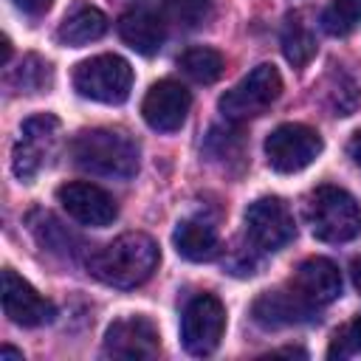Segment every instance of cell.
I'll return each instance as SVG.
<instances>
[{
  "mask_svg": "<svg viewBox=\"0 0 361 361\" xmlns=\"http://www.w3.org/2000/svg\"><path fill=\"white\" fill-rule=\"evenodd\" d=\"M226 333V307L212 293L189 299L180 316V341L189 355H212Z\"/></svg>",
  "mask_w": 361,
  "mask_h": 361,
  "instance_id": "cell-7",
  "label": "cell"
},
{
  "mask_svg": "<svg viewBox=\"0 0 361 361\" xmlns=\"http://www.w3.org/2000/svg\"><path fill=\"white\" fill-rule=\"evenodd\" d=\"M361 23V0H333L322 11V28L330 37H347Z\"/></svg>",
  "mask_w": 361,
  "mask_h": 361,
  "instance_id": "cell-21",
  "label": "cell"
},
{
  "mask_svg": "<svg viewBox=\"0 0 361 361\" xmlns=\"http://www.w3.org/2000/svg\"><path fill=\"white\" fill-rule=\"evenodd\" d=\"M245 234L257 251H279L296 237V223L285 200L257 197L245 209Z\"/></svg>",
  "mask_w": 361,
  "mask_h": 361,
  "instance_id": "cell-8",
  "label": "cell"
},
{
  "mask_svg": "<svg viewBox=\"0 0 361 361\" xmlns=\"http://www.w3.org/2000/svg\"><path fill=\"white\" fill-rule=\"evenodd\" d=\"M307 223L322 243H350L361 234V206L341 186H316L307 197Z\"/></svg>",
  "mask_w": 361,
  "mask_h": 361,
  "instance_id": "cell-3",
  "label": "cell"
},
{
  "mask_svg": "<svg viewBox=\"0 0 361 361\" xmlns=\"http://www.w3.org/2000/svg\"><path fill=\"white\" fill-rule=\"evenodd\" d=\"M279 96H282V76L271 62H262L220 96V113L228 121H248L262 116Z\"/></svg>",
  "mask_w": 361,
  "mask_h": 361,
  "instance_id": "cell-5",
  "label": "cell"
},
{
  "mask_svg": "<svg viewBox=\"0 0 361 361\" xmlns=\"http://www.w3.org/2000/svg\"><path fill=\"white\" fill-rule=\"evenodd\" d=\"M206 8H209V0H178V17L186 20L189 25L203 23Z\"/></svg>",
  "mask_w": 361,
  "mask_h": 361,
  "instance_id": "cell-25",
  "label": "cell"
},
{
  "mask_svg": "<svg viewBox=\"0 0 361 361\" xmlns=\"http://www.w3.org/2000/svg\"><path fill=\"white\" fill-rule=\"evenodd\" d=\"M158 262V243L144 231H127L90 254L87 271L110 288H138L155 274Z\"/></svg>",
  "mask_w": 361,
  "mask_h": 361,
  "instance_id": "cell-1",
  "label": "cell"
},
{
  "mask_svg": "<svg viewBox=\"0 0 361 361\" xmlns=\"http://www.w3.org/2000/svg\"><path fill=\"white\" fill-rule=\"evenodd\" d=\"M14 6L28 17H42L54 6V0H14Z\"/></svg>",
  "mask_w": 361,
  "mask_h": 361,
  "instance_id": "cell-26",
  "label": "cell"
},
{
  "mask_svg": "<svg viewBox=\"0 0 361 361\" xmlns=\"http://www.w3.org/2000/svg\"><path fill=\"white\" fill-rule=\"evenodd\" d=\"M161 353V333L147 316H121L104 333V355L113 358H155Z\"/></svg>",
  "mask_w": 361,
  "mask_h": 361,
  "instance_id": "cell-11",
  "label": "cell"
},
{
  "mask_svg": "<svg viewBox=\"0 0 361 361\" xmlns=\"http://www.w3.org/2000/svg\"><path fill=\"white\" fill-rule=\"evenodd\" d=\"M118 37L138 54L144 56H152L161 51L164 39H166V28H164V20L152 11H127L121 20H118Z\"/></svg>",
  "mask_w": 361,
  "mask_h": 361,
  "instance_id": "cell-17",
  "label": "cell"
},
{
  "mask_svg": "<svg viewBox=\"0 0 361 361\" xmlns=\"http://www.w3.org/2000/svg\"><path fill=\"white\" fill-rule=\"evenodd\" d=\"M56 200L65 209L68 217H73L82 226H93V228H104L118 217L116 200L96 183L87 180H71L62 183L56 189Z\"/></svg>",
  "mask_w": 361,
  "mask_h": 361,
  "instance_id": "cell-10",
  "label": "cell"
},
{
  "mask_svg": "<svg viewBox=\"0 0 361 361\" xmlns=\"http://www.w3.org/2000/svg\"><path fill=\"white\" fill-rule=\"evenodd\" d=\"M189 107H192L189 90L175 79H161L147 90V96L141 102V116L152 130L175 133L183 127Z\"/></svg>",
  "mask_w": 361,
  "mask_h": 361,
  "instance_id": "cell-13",
  "label": "cell"
},
{
  "mask_svg": "<svg viewBox=\"0 0 361 361\" xmlns=\"http://www.w3.org/2000/svg\"><path fill=\"white\" fill-rule=\"evenodd\" d=\"M327 358H361V316H355L333 333Z\"/></svg>",
  "mask_w": 361,
  "mask_h": 361,
  "instance_id": "cell-23",
  "label": "cell"
},
{
  "mask_svg": "<svg viewBox=\"0 0 361 361\" xmlns=\"http://www.w3.org/2000/svg\"><path fill=\"white\" fill-rule=\"evenodd\" d=\"M6 358H17V361H23V353L6 344V347H0V361H6Z\"/></svg>",
  "mask_w": 361,
  "mask_h": 361,
  "instance_id": "cell-29",
  "label": "cell"
},
{
  "mask_svg": "<svg viewBox=\"0 0 361 361\" xmlns=\"http://www.w3.org/2000/svg\"><path fill=\"white\" fill-rule=\"evenodd\" d=\"M104 34H107V17H104V11H99V8H93V6H85V8L73 11V14L59 25L56 39H59L62 45L79 48V45H87V42H96V39L104 37Z\"/></svg>",
  "mask_w": 361,
  "mask_h": 361,
  "instance_id": "cell-18",
  "label": "cell"
},
{
  "mask_svg": "<svg viewBox=\"0 0 361 361\" xmlns=\"http://www.w3.org/2000/svg\"><path fill=\"white\" fill-rule=\"evenodd\" d=\"M282 54L293 68H305L316 56V37L302 14H288L282 25Z\"/></svg>",
  "mask_w": 361,
  "mask_h": 361,
  "instance_id": "cell-19",
  "label": "cell"
},
{
  "mask_svg": "<svg viewBox=\"0 0 361 361\" xmlns=\"http://www.w3.org/2000/svg\"><path fill=\"white\" fill-rule=\"evenodd\" d=\"M178 65H180V71H183L189 79H195L197 85H212V82H217V79L223 76V68H226L223 54L214 51V48H206V45L186 48V51L180 54Z\"/></svg>",
  "mask_w": 361,
  "mask_h": 361,
  "instance_id": "cell-20",
  "label": "cell"
},
{
  "mask_svg": "<svg viewBox=\"0 0 361 361\" xmlns=\"http://www.w3.org/2000/svg\"><path fill=\"white\" fill-rule=\"evenodd\" d=\"M288 288L307 307L319 310V307H324L341 296V274L327 257H310L296 268Z\"/></svg>",
  "mask_w": 361,
  "mask_h": 361,
  "instance_id": "cell-14",
  "label": "cell"
},
{
  "mask_svg": "<svg viewBox=\"0 0 361 361\" xmlns=\"http://www.w3.org/2000/svg\"><path fill=\"white\" fill-rule=\"evenodd\" d=\"M8 56H11V42L3 39V65H8Z\"/></svg>",
  "mask_w": 361,
  "mask_h": 361,
  "instance_id": "cell-30",
  "label": "cell"
},
{
  "mask_svg": "<svg viewBox=\"0 0 361 361\" xmlns=\"http://www.w3.org/2000/svg\"><path fill=\"white\" fill-rule=\"evenodd\" d=\"M324 149V141L322 135L307 127V124H299V121H288V124H279L268 138H265V158H268V166L274 172H282V175H290V172H299L305 166H310Z\"/></svg>",
  "mask_w": 361,
  "mask_h": 361,
  "instance_id": "cell-6",
  "label": "cell"
},
{
  "mask_svg": "<svg viewBox=\"0 0 361 361\" xmlns=\"http://www.w3.org/2000/svg\"><path fill=\"white\" fill-rule=\"evenodd\" d=\"M59 133V118L51 113H39L23 121L20 127V138L14 144L11 152V169L20 180H31L48 161L54 141Z\"/></svg>",
  "mask_w": 361,
  "mask_h": 361,
  "instance_id": "cell-9",
  "label": "cell"
},
{
  "mask_svg": "<svg viewBox=\"0 0 361 361\" xmlns=\"http://www.w3.org/2000/svg\"><path fill=\"white\" fill-rule=\"evenodd\" d=\"M251 316L259 327L279 330V327L310 322L316 316V310L307 307L290 288H282V290H268V293L257 296L254 305H251Z\"/></svg>",
  "mask_w": 361,
  "mask_h": 361,
  "instance_id": "cell-15",
  "label": "cell"
},
{
  "mask_svg": "<svg viewBox=\"0 0 361 361\" xmlns=\"http://www.w3.org/2000/svg\"><path fill=\"white\" fill-rule=\"evenodd\" d=\"M172 243H175V251L189 262H209L220 251L217 228L212 223H206V220H197V217L180 220L175 226Z\"/></svg>",
  "mask_w": 361,
  "mask_h": 361,
  "instance_id": "cell-16",
  "label": "cell"
},
{
  "mask_svg": "<svg viewBox=\"0 0 361 361\" xmlns=\"http://www.w3.org/2000/svg\"><path fill=\"white\" fill-rule=\"evenodd\" d=\"M350 274H353V285H355V288H358V293H361V257H358V259H353Z\"/></svg>",
  "mask_w": 361,
  "mask_h": 361,
  "instance_id": "cell-28",
  "label": "cell"
},
{
  "mask_svg": "<svg viewBox=\"0 0 361 361\" xmlns=\"http://www.w3.org/2000/svg\"><path fill=\"white\" fill-rule=\"evenodd\" d=\"M3 313L20 327H39V324L54 322L56 307L20 274L6 268L3 271Z\"/></svg>",
  "mask_w": 361,
  "mask_h": 361,
  "instance_id": "cell-12",
  "label": "cell"
},
{
  "mask_svg": "<svg viewBox=\"0 0 361 361\" xmlns=\"http://www.w3.org/2000/svg\"><path fill=\"white\" fill-rule=\"evenodd\" d=\"M347 155L353 158V164L361 169V130L353 133V138L347 141Z\"/></svg>",
  "mask_w": 361,
  "mask_h": 361,
  "instance_id": "cell-27",
  "label": "cell"
},
{
  "mask_svg": "<svg viewBox=\"0 0 361 361\" xmlns=\"http://www.w3.org/2000/svg\"><path fill=\"white\" fill-rule=\"evenodd\" d=\"M330 102H333L336 116H350L355 110V104L361 102V93L347 76H338V85L330 90Z\"/></svg>",
  "mask_w": 361,
  "mask_h": 361,
  "instance_id": "cell-24",
  "label": "cell"
},
{
  "mask_svg": "<svg viewBox=\"0 0 361 361\" xmlns=\"http://www.w3.org/2000/svg\"><path fill=\"white\" fill-rule=\"evenodd\" d=\"M71 79L79 96L102 104H121L133 90V68L118 54H99L79 62Z\"/></svg>",
  "mask_w": 361,
  "mask_h": 361,
  "instance_id": "cell-4",
  "label": "cell"
},
{
  "mask_svg": "<svg viewBox=\"0 0 361 361\" xmlns=\"http://www.w3.org/2000/svg\"><path fill=\"white\" fill-rule=\"evenodd\" d=\"M28 223H31V231H34V237L39 240V245H45V248H51V251H71L73 237H71L68 228H65L62 223H56L48 212H34V214L28 217Z\"/></svg>",
  "mask_w": 361,
  "mask_h": 361,
  "instance_id": "cell-22",
  "label": "cell"
},
{
  "mask_svg": "<svg viewBox=\"0 0 361 361\" xmlns=\"http://www.w3.org/2000/svg\"><path fill=\"white\" fill-rule=\"evenodd\" d=\"M71 158L82 172L99 178H118L127 180L138 172V144L110 127L82 130L71 141Z\"/></svg>",
  "mask_w": 361,
  "mask_h": 361,
  "instance_id": "cell-2",
  "label": "cell"
}]
</instances>
